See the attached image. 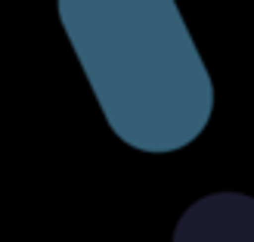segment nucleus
<instances>
[{
	"label": "nucleus",
	"instance_id": "1",
	"mask_svg": "<svg viewBox=\"0 0 254 242\" xmlns=\"http://www.w3.org/2000/svg\"><path fill=\"white\" fill-rule=\"evenodd\" d=\"M59 19L124 143L161 156L208 127L214 87L174 0H59Z\"/></svg>",
	"mask_w": 254,
	"mask_h": 242
},
{
	"label": "nucleus",
	"instance_id": "2",
	"mask_svg": "<svg viewBox=\"0 0 254 242\" xmlns=\"http://www.w3.org/2000/svg\"><path fill=\"white\" fill-rule=\"evenodd\" d=\"M174 242H254V199L242 193L198 199L177 224Z\"/></svg>",
	"mask_w": 254,
	"mask_h": 242
}]
</instances>
